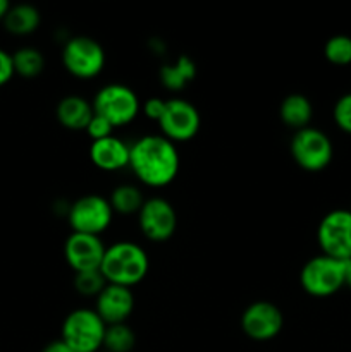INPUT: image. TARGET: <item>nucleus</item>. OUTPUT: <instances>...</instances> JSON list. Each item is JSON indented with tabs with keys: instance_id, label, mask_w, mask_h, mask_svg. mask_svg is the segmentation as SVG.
<instances>
[{
	"instance_id": "obj_1",
	"label": "nucleus",
	"mask_w": 351,
	"mask_h": 352,
	"mask_svg": "<svg viewBox=\"0 0 351 352\" xmlns=\"http://www.w3.org/2000/svg\"><path fill=\"white\" fill-rule=\"evenodd\" d=\"M129 168L138 182L162 189L176 181L181 168L178 144L158 134H145L131 144Z\"/></svg>"
},
{
	"instance_id": "obj_2",
	"label": "nucleus",
	"mask_w": 351,
	"mask_h": 352,
	"mask_svg": "<svg viewBox=\"0 0 351 352\" xmlns=\"http://www.w3.org/2000/svg\"><path fill=\"white\" fill-rule=\"evenodd\" d=\"M100 272L107 284L133 289L141 284L150 272V256L143 246L133 241H117L107 246Z\"/></svg>"
},
{
	"instance_id": "obj_3",
	"label": "nucleus",
	"mask_w": 351,
	"mask_h": 352,
	"mask_svg": "<svg viewBox=\"0 0 351 352\" xmlns=\"http://www.w3.org/2000/svg\"><path fill=\"white\" fill-rule=\"evenodd\" d=\"M93 112L116 127L129 126L141 113V100L133 88L123 82H109L93 96Z\"/></svg>"
},
{
	"instance_id": "obj_4",
	"label": "nucleus",
	"mask_w": 351,
	"mask_h": 352,
	"mask_svg": "<svg viewBox=\"0 0 351 352\" xmlns=\"http://www.w3.org/2000/svg\"><path fill=\"white\" fill-rule=\"evenodd\" d=\"M107 325L93 308L72 309L61 327V340L74 352H98Z\"/></svg>"
},
{
	"instance_id": "obj_5",
	"label": "nucleus",
	"mask_w": 351,
	"mask_h": 352,
	"mask_svg": "<svg viewBox=\"0 0 351 352\" xmlns=\"http://www.w3.org/2000/svg\"><path fill=\"white\" fill-rule=\"evenodd\" d=\"M62 65L76 79H95L105 67L107 55L102 45L92 36H72L62 47Z\"/></svg>"
},
{
	"instance_id": "obj_6",
	"label": "nucleus",
	"mask_w": 351,
	"mask_h": 352,
	"mask_svg": "<svg viewBox=\"0 0 351 352\" xmlns=\"http://www.w3.org/2000/svg\"><path fill=\"white\" fill-rule=\"evenodd\" d=\"M299 285L312 298H330L344 287V261L317 254L303 265Z\"/></svg>"
},
{
	"instance_id": "obj_7",
	"label": "nucleus",
	"mask_w": 351,
	"mask_h": 352,
	"mask_svg": "<svg viewBox=\"0 0 351 352\" xmlns=\"http://www.w3.org/2000/svg\"><path fill=\"white\" fill-rule=\"evenodd\" d=\"M289 151L299 168L306 172H320L332 162L334 146L330 138L317 127H305L292 134Z\"/></svg>"
},
{
	"instance_id": "obj_8",
	"label": "nucleus",
	"mask_w": 351,
	"mask_h": 352,
	"mask_svg": "<svg viewBox=\"0 0 351 352\" xmlns=\"http://www.w3.org/2000/svg\"><path fill=\"white\" fill-rule=\"evenodd\" d=\"M114 210L109 198L100 195H85L71 203L67 208V220L72 232L102 236L114 220Z\"/></svg>"
},
{
	"instance_id": "obj_9",
	"label": "nucleus",
	"mask_w": 351,
	"mask_h": 352,
	"mask_svg": "<svg viewBox=\"0 0 351 352\" xmlns=\"http://www.w3.org/2000/svg\"><path fill=\"white\" fill-rule=\"evenodd\" d=\"M320 253L339 261L351 258V210L336 208L326 213L317 227Z\"/></svg>"
},
{
	"instance_id": "obj_10",
	"label": "nucleus",
	"mask_w": 351,
	"mask_h": 352,
	"mask_svg": "<svg viewBox=\"0 0 351 352\" xmlns=\"http://www.w3.org/2000/svg\"><path fill=\"white\" fill-rule=\"evenodd\" d=\"M202 127V116L191 102L184 98H171L165 103L162 119L158 120V129L164 138L174 144L188 143Z\"/></svg>"
},
{
	"instance_id": "obj_11",
	"label": "nucleus",
	"mask_w": 351,
	"mask_h": 352,
	"mask_svg": "<svg viewBox=\"0 0 351 352\" xmlns=\"http://www.w3.org/2000/svg\"><path fill=\"white\" fill-rule=\"evenodd\" d=\"M138 227L151 243H165L178 230V212L169 199L151 196L138 212Z\"/></svg>"
},
{
	"instance_id": "obj_12",
	"label": "nucleus",
	"mask_w": 351,
	"mask_h": 352,
	"mask_svg": "<svg viewBox=\"0 0 351 352\" xmlns=\"http://www.w3.org/2000/svg\"><path fill=\"white\" fill-rule=\"evenodd\" d=\"M241 330L255 342H268L284 329V315L272 301H255L244 308L240 320Z\"/></svg>"
},
{
	"instance_id": "obj_13",
	"label": "nucleus",
	"mask_w": 351,
	"mask_h": 352,
	"mask_svg": "<svg viewBox=\"0 0 351 352\" xmlns=\"http://www.w3.org/2000/svg\"><path fill=\"white\" fill-rule=\"evenodd\" d=\"M107 246L100 236L71 232L64 243V258L74 274L100 270Z\"/></svg>"
},
{
	"instance_id": "obj_14",
	"label": "nucleus",
	"mask_w": 351,
	"mask_h": 352,
	"mask_svg": "<svg viewBox=\"0 0 351 352\" xmlns=\"http://www.w3.org/2000/svg\"><path fill=\"white\" fill-rule=\"evenodd\" d=\"M95 299L93 309L98 313L105 325L127 323V318L133 315L134 302H136L133 289L116 284H107Z\"/></svg>"
},
{
	"instance_id": "obj_15",
	"label": "nucleus",
	"mask_w": 351,
	"mask_h": 352,
	"mask_svg": "<svg viewBox=\"0 0 351 352\" xmlns=\"http://www.w3.org/2000/svg\"><path fill=\"white\" fill-rule=\"evenodd\" d=\"M88 155L93 167H96L98 170L119 172L129 168L131 144L112 134L103 140L92 141Z\"/></svg>"
},
{
	"instance_id": "obj_16",
	"label": "nucleus",
	"mask_w": 351,
	"mask_h": 352,
	"mask_svg": "<svg viewBox=\"0 0 351 352\" xmlns=\"http://www.w3.org/2000/svg\"><path fill=\"white\" fill-rule=\"evenodd\" d=\"M93 116L95 112H93L92 102H88L81 95L64 96L55 109L58 124L69 131H85Z\"/></svg>"
},
{
	"instance_id": "obj_17",
	"label": "nucleus",
	"mask_w": 351,
	"mask_h": 352,
	"mask_svg": "<svg viewBox=\"0 0 351 352\" xmlns=\"http://www.w3.org/2000/svg\"><path fill=\"white\" fill-rule=\"evenodd\" d=\"M279 119L284 126L291 127L295 133L310 127L313 119V105L308 96L303 93H291L286 96L279 105Z\"/></svg>"
},
{
	"instance_id": "obj_18",
	"label": "nucleus",
	"mask_w": 351,
	"mask_h": 352,
	"mask_svg": "<svg viewBox=\"0 0 351 352\" xmlns=\"http://www.w3.org/2000/svg\"><path fill=\"white\" fill-rule=\"evenodd\" d=\"M160 81L169 91H181L196 78V65L188 55H179L176 60L160 67Z\"/></svg>"
},
{
	"instance_id": "obj_19",
	"label": "nucleus",
	"mask_w": 351,
	"mask_h": 352,
	"mask_svg": "<svg viewBox=\"0 0 351 352\" xmlns=\"http://www.w3.org/2000/svg\"><path fill=\"white\" fill-rule=\"evenodd\" d=\"M41 24V14L36 7L30 3H19V6H10L3 26L9 33L16 36H26V34L34 33Z\"/></svg>"
},
{
	"instance_id": "obj_20",
	"label": "nucleus",
	"mask_w": 351,
	"mask_h": 352,
	"mask_svg": "<svg viewBox=\"0 0 351 352\" xmlns=\"http://www.w3.org/2000/svg\"><path fill=\"white\" fill-rule=\"evenodd\" d=\"M145 196L141 189L134 184H119L112 189L109 196L110 206L117 215H138L145 203Z\"/></svg>"
},
{
	"instance_id": "obj_21",
	"label": "nucleus",
	"mask_w": 351,
	"mask_h": 352,
	"mask_svg": "<svg viewBox=\"0 0 351 352\" xmlns=\"http://www.w3.org/2000/svg\"><path fill=\"white\" fill-rule=\"evenodd\" d=\"M14 71L17 76L33 79L40 76L45 69V57L38 48L23 47L12 54Z\"/></svg>"
},
{
	"instance_id": "obj_22",
	"label": "nucleus",
	"mask_w": 351,
	"mask_h": 352,
	"mask_svg": "<svg viewBox=\"0 0 351 352\" xmlns=\"http://www.w3.org/2000/svg\"><path fill=\"white\" fill-rule=\"evenodd\" d=\"M136 346V333L127 323L107 325L103 349L109 352H131Z\"/></svg>"
},
{
	"instance_id": "obj_23",
	"label": "nucleus",
	"mask_w": 351,
	"mask_h": 352,
	"mask_svg": "<svg viewBox=\"0 0 351 352\" xmlns=\"http://www.w3.org/2000/svg\"><path fill=\"white\" fill-rule=\"evenodd\" d=\"M323 57L332 65H344L351 64V36L348 34H334L323 45Z\"/></svg>"
},
{
	"instance_id": "obj_24",
	"label": "nucleus",
	"mask_w": 351,
	"mask_h": 352,
	"mask_svg": "<svg viewBox=\"0 0 351 352\" xmlns=\"http://www.w3.org/2000/svg\"><path fill=\"white\" fill-rule=\"evenodd\" d=\"M74 289L85 298H96L105 289L107 280L100 270L74 274Z\"/></svg>"
},
{
	"instance_id": "obj_25",
	"label": "nucleus",
	"mask_w": 351,
	"mask_h": 352,
	"mask_svg": "<svg viewBox=\"0 0 351 352\" xmlns=\"http://www.w3.org/2000/svg\"><path fill=\"white\" fill-rule=\"evenodd\" d=\"M332 119L343 133L351 134V91L344 93L336 100L332 109Z\"/></svg>"
},
{
	"instance_id": "obj_26",
	"label": "nucleus",
	"mask_w": 351,
	"mask_h": 352,
	"mask_svg": "<svg viewBox=\"0 0 351 352\" xmlns=\"http://www.w3.org/2000/svg\"><path fill=\"white\" fill-rule=\"evenodd\" d=\"M85 133L92 141H98V140H103V138L112 136L114 126L109 122V120L95 113V116L92 117V120H89L88 126H86Z\"/></svg>"
},
{
	"instance_id": "obj_27",
	"label": "nucleus",
	"mask_w": 351,
	"mask_h": 352,
	"mask_svg": "<svg viewBox=\"0 0 351 352\" xmlns=\"http://www.w3.org/2000/svg\"><path fill=\"white\" fill-rule=\"evenodd\" d=\"M165 103H167V100L160 98V96H151V98L145 100V102L141 103V113H143L147 119L153 120V122L158 124V120H160L162 116H164Z\"/></svg>"
},
{
	"instance_id": "obj_28",
	"label": "nucleus",
	"mask_w": 351,
	"mask_h": 352,
	"mask_svg": "<svg viewBox=\"0 0 351 352\" xmlns=\"http://www.w3.org/2000/svg\"><path fill=\"white\" fill-rule=\"evenodd\" d=\"M14 76H16V71H14L12 54L0 48V88L6 86Z\"/></svg>"
},
{
	"instance_id": "obj_29",
	"label": "nucleus",
	"mask_w": 351,
	"mask_h": 352,
	"mask_svg": "<svg viewBox=\"0 0 351 352\" xmlns=\"http://www.w3.org/2000/svg\"><path fill=\"white\" fill-rule=\"evenodd\" d=\"M41 352H74V351H72L67 344H64L61 339H58V340H54V342L48 344V346L45 347Z\"/></svg>"
},
{
	"instance_id": "obj_30",
	"label": "nucleus",
	"mask_w": 351,
	"mask_h": 352,
	"mask_svg": "<svg viewBox=\"0 0 351 352\" xmlns=\"http://www.w3.org/2000/svg\"><path fill=\"white\" fill-rule=\"evenodd\" d=\"M344 287L351 291V258L344 261Z\"/></svg>"
},
{
	"instance_id": "obj_31",
	"label": "nucleus",
	"mask_w": 351,
	"mask_h": 352,
	"mask_svg": "<svg viewBox=\"0 0 351 352\" xmlns=\"http://www.w3.org/2000/svg\"><path fill=\"white\" fill-rule=\"evenodd\" d=\"M9 9H10V3L7 2V0H0V21L6 19Z\"/></svg>"
}]
</instances>
